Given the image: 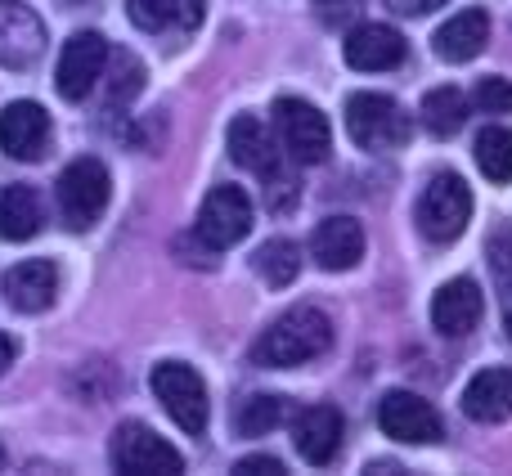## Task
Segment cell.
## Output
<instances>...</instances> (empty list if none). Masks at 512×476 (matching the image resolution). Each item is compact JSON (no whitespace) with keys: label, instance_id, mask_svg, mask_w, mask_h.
I'll return each mask as SVG.
<instances>
[{"label":"cell","instance_id":"6","mask_svg":"<svg viewBox=\"0 0 512 476\" xmlns=\"http://www.w3.org/2000/svg\"><path fill=\"white\" fill-rule=\"evenodd\" d=\"M54 194H59L63 225H68V230H90V225L104 216L113 185H108L104 162L77 158V162H68V167H63V176H59V185H54Z\"/></svg>","mask_w":512,"mask_h":476},{"label":"cell","instance_id":"24","mask_svg":"<svg viewBox=\"0 0 512 476\" xmlns=\"http://www.w3.org/2000/svg\"><path fill=\"white\" fill-rule=\"evenodd\" d=\"M477 167L486 180L495 185H508L512 180V126H486L477 135Z\"/></svg>","mask_w":512,"mask_h":476},{"label":"cell","instance_id":"28","mask_svg":"<svg viewBox=\"0 0 512 476\" xmlns=\"http://www.w3.org/2000/svg\"><path fill=\"white\" fill-rule=\"evenodd\" d=\"M472 104L481 113H512V81L508 77H481L472 90Z\"/></svg>","mask_w":512,"mask_h":476},{"label":"cell","instance_id":"21","mask_svg":"<svg viewBox=\"0 0 512 476\" xmlns=\"http://www.w3.org/2000/svg\"><path fill=\"white\" fill-rule=\"evenodd\" d=\"M463 414L472 423H504V418H512V369H481L463 387Z\"/></svg>","mask_w":512,"mask_h":476},{"label":"cell","instance_id":"4","mask_svg":"<svg viewBox=\"0 0 512 476\" xmlns=\"http://www.w3.org/2000/svg\"><path fill=\"white\" fill-rule=\"evenodd\" d=\"M418 230L432 243H454L472 221V189L454 171H436L427 189L418 194Z\"/></svg>","mask_w":512,"mask_h":476},{"label":"cell","instance_id":"13","mask_svg":"<svg viewBox=\"0 0 512 476\" xmlns=\"http://www.w3.org/2000/svg\"><path fill=\"white\" fill-rule=\"evenodd\" d=\"M0 149L14 162H36L50 149V113L32 99H14L0 113Z\"/></svg>","mask_w":512,"mask_h":476},{"label":"cell","instance_id":"33","mask_svg":"<svg viewBox=\"0 0 512 476\" xmlns=\"http://www.w3.org/2000/svg\"><path fill=\"white\" fill-rule=\"evenodd\" d=\"M9 364H14V342H9V337L0 333V373H5Z\"/></svg>","mask_w":512,"mask_h":476},{"label":"cell","instance_id":"32","mask_svg":"<svg viewBox=\"0 0 512 476\" xmlns=\"http://www.w3.org/2000/svg\"><path fill=\"white\" fill-rule=\"evenodd\" d=\"M450 5V0H387V9H396V14L405 18H418V14H432V9Z\"/></svg>","mask_w":512,"mask_h":476},{"label":"cell","instance_id":"31","mask_svg":"<svg viewBox=\"0 0 512 476\" xmlns=\"http://www.w3.org/2000/svg\"><path fill=\"white\" fill-rule=\"evenodd\" d=\"M495 274H499V288H504V324L512 337V261L508 256H495Z\"/></svg>","mask_w":512,"mask_h":476},{"label":"cell","instance_id":"20","mask_svg":"<svg viewBox=\"0 0 512 476\" xmlns=\"http://www.w3.org/2000/svg\"><path fill=\"white\" fill-rule=\"evenodd\" d=\"M486 41H490V14L486 9H463V14H454L450 23L436 27V36H432L436 54H441L445 63L477 59V54L486 50Z\"/></svg>","mask_w":512,"mask_h":476},{"label":"cell","instance_id":"5","mask_svg":"<svg viewBox=\"0 0 512 476\" xmlns=\"http://www.w3.org/2000/svg\"><path fill=\"white\" fill-rule=\"evenodd\" d=\"M346 131L360 149L369 153H391L405 149L409 140V117L400 113V104L391 95H378V90H360V95L346 99Z\"/></svg>","mask_w":512,"mask_h":476},{"label":"cell","instance_id":"22","mask_svg":"<svg viewBox=\"0 0 512 476\" xmlns=\"http://www.w3.org/2000/svg\"><path fill=\"white\" fill-rule=\"evenodd\" d=\"M41 198L32 185H5L0 189V238L23 243V238L41 234Z\"/></svg>","mask_w":512,"mask_h":476},{"label":"cell","instance_id":"18","mask_svg":"<svg viewBox=\"0 0 512 476\" xmlns=\"http://www.w3.org/2000/svg\"><path fill=\"white\" fill-rule=\"evenodd\" d=\"M126 14L149 36H189L207 14V0H126Z\"/></svg>","mask_w":512,"mask_h":476},{"label":"cell","instance_id":"9","mask_svg":"<svg viewBox=\"0 0 512 476\" xmlns=\"http://www.w3.org/2000/svg\"><path fill=\"white\" fill-rule=\"evenodd\" d=\"M252 230V203L248 194H243L239 185H216L212 194L203 198V207H198V243L207 247V252H225V247L243 243Z\"/></svg>","mask_w":512,"mask_h":476},{"label":"cell","instance_id":"3","mask_svg":"<svg viewBox=\"0 0 512 476\" xmlns=\"http://www.w3.org/2000/svg\"><path fill=\"white\" fill-rule=\"evenodd\" d=\"M274 140L301 167H315L328 158L333 149V131H328V117L319 113L310 99L297 95H279L274 99Z\"/></svg>","mask_w":512,"mask_h":476},{"label":"cell","instance_id":"30","mask_svg":"<svg viewBox=\"0 0 512 476\" xmlns=\"http://www.w3.org/2000/svg\"><path fill=\"white\" fill-rule=\"evenodd\" d=\"M234 472H239V476H283L288 468H283L274 454H252V459H239V463H234Z\"/></svg>","mask_w":512,"mask_h":476},{"label":"cell","instance_id":"26","mask_svg":"<svg viewBox=\"0 0 512 476\" xmlns=\"http://www.w3.org/2000/svg\"><path fill=\"white\" fill-rule=\"evenodd\" d=\"M252 261H256V274H261L270 288L292 283V279H297V270H301V252H297V243H292V238H270V243H265Z\"/></svg>","mask_w":512,"mask_h":476},{"label":"cell","instance_id":"27","mask_svg":"<svg viewBox=\"0 0 512 476\" xmlns=\"http://www.w3.org/2000/svg\"><path fill=\"white\" fill-rule=\"evenodd\" d=\"M104 77H108V99H113V104H126V99H135L144 90V68L131 59V54H113V50H108Z\"/></svg>","mask_w":512,"mask_h":476},{"label":"cell","instance_id":"34","mask_svg":"<svg viewBox=\"0 0 512 476\" xmlns=\"http://www.w3.org/2000/svg\"><path fill=\"white\" fill-rule=\"evenodd\" d=\"M495 256H508V261H512V238H504V243H495Z\"/></svg>","mask_w":512,"mask_h":476},{"label":"cell","instance_id":"35","mask_svg":"<svg viewBox=\"0 0 512 476\" xmlns=\"http://www.w3.org/2000/svg\"><path fill=\"white\" fill-rule=\"evenodd\" d=\"M68 5H90V0H68Z\"/></svg>","mask_w":512,"mask_h":476},{"label":"cell","instance_id":"25","mask_svg":"<svg viewBox=\"0 0 512 476\" xmlns=\"http://www.w3.org/2000/svg\"><path fill=\"white\" fill-rule=\"evenodd\" d=\"M288 418V400L283 396H248L239 409H234V432L239 436H265V432H274V427Z\"/></svg>","mask_w":512,"mask_h":476},{"label":"cell","instance_id":"1","mask_svg":"<svg viewBox=\"0 0 512 476\" xmlns=\"http://www.w3.org/2000/svg\"><path fill=\"white\" fill-rule=\"evenodd\" d=\"M333 346V319L319 306H292L283 319H274L252 346V364L261 369H297L310 364Z\"/></svg>","mask_w":512,"mask_h":476},{"label":"cell","instance_id":"10","mask_svg":"<svg viewBox=\"0 0 512 476\" xmlns=\"http://www.w3.org/2000/svg\"><path fill=\"white\" fill-rule=\"evenodd\" d=\"M378 427L400 445H436L445 436L441 414L414 391H387L378 405Z\"/></svg>","mask_w":512,"mask_h":476},{"label":"cell","instance_id":"29","mask_svg":"<svg viewBox=\"0 0 512 476\" xmlns=\"http://www.w3.org/2000/svg\"><path fill=\"white\" fill-rule=\"evenodd\" d=\"M360 9H364V0H319L315 18L324 27H351L355 18H360Z\"/></svg>","mask_w":512,"mask_h":476},{"label":"cell","instance_id":"36","mask_svg":"<svg viewBox=\"0 0 512 476\" xmlns=\"http://www.w3.org/2000/svg\"><path fill=\"white\" fill-rule=\"evenodd\" d=\"M0 463H5V445H0Z\"/></svg>","mask_w":512,"mask_h":476},{"label":"cell","instance_id":"23","mask_svg":"<svg viewBox=\"0 0 512 476\" xmlns=\"http://www.w3.org/2000/svg\"><path fill=\"white\" fill-rule=\"evenodd\" d=\"M423 122H427V131H432V135L450 140V135L463 131V122H468V99H463L454 86L427 90V95H423Z\"/></svg>","mask_w":512,"mask_h":476},{"label":"cell","instance_id":"15","mask_svg":"<svg viewBox=\"0 0 512 476\" xmlns=\"http://www.w3.org/2000/svg\"><path fill=\"white\" fill-rule=\"evenodd\" d=\"M342 436H346V427L333 405H310V409H301L297 423H292L297 454L310 468H328V463L337 459V450H342Z\"/></svg>","mask_w":512,"mask_h":476},{"label":"cell","instance_id":"14","mask_svg":"<svg viewBox=\"0 0 512 476\" xmlns=\"http://www.w3.org/2000/svg\"><path fill=\"white\" fill-rule=\"evenodd\" d=\"M405 54H409L405 36L387 23L351 27V36H346V45H342V59L351 63L355 72H391L405 63Z\"/></svg>","mask_w":512,"mask_h":476},{"label":"cell","instance_id":"2","mask_svg":"<svg viewBox=\"0 0 512 476\" xmlns=\"http://www.w3.org/2000/svg\"><path fill=\"white\" fill-rule=\"evenodd\" d=\"M225 144H230V158L239 162V167H248L265 180V194H270L265 203H270V212H283V207L297 203V180L283 171V149H279V140L265 131L261 117H252V113L234 117Z\"/></svg>","mask_w":512,"mask_h":476},{"label":"cell","instance_id":"19","mask_svg":"<svg viewBox=\"0 0 512 476\" xmlns=\"http://www.w3.org/2000/svg\"><path fill=\"white\" fill-rule=\"evenodd\" d=\"M310 252H315V261L324 265V270H351V265H360V256H364L360 221H351V216H328V221H319L315 234H310Z\"/></svg>","mask_w":512,"mask_h":476},{"label":"cell","instance_id":"16","mask_svg":"<svg viewBox=\"0 0 512 476\" xmlns=\"http://www.w3.org/2000/svg\"><path fill=\"white\" fill-rule=\"evenodd\" d=\"M5 301L18 310V315H41V310L54 306L59 297V265L54 261H18L14 270L0 283Z\"/></svg>","mask_w":512,"mask_h":476},{"label":"cell","instance_id":"12","mask_svg":"<svg viewBox=\"0 0 512 476\" xmlns=\"http://www.w3.org/2000/svg\"><path fill=\"white\" fill-rule=\"evenodd\" d=\"M108 63V41L99 32H77L59 54V95L63 99H86L99 86Z\"/></svg>","mask_w":512,"mask_h":476},{"label":"cell","instance_id":"11","mask_svg":"<svg viewBox=\"0 0 512 476\" xmlns=\"http://www.w3.org/2000/svg\"><path fill=\"white\" fill-rule=\"evenodd\" d=\"M45 54V23L23 0H0V68H32Z\"/></svg>","mask_w":512,"mask_h":476},{"label":"cell","instance_id":"17","mask_svg":"<svg viewBox=\"0 0 512 476\" xmlns=\"http://www.w3.org/2000/svg\"><path fill=\"white\" fill-rule=\"evenodd\" d=\"M481 315H486V301L472 279L441 283V292L432 297V324L441 337H468L481 324Z\"/></svg>","mask_w":512,"mask_h":476},{"label":"cell","instance_id":"7","mask_svg":"<svg viewBox=\"0 0 512 476\" xmlns=\"http://www.w3.org/2000/svg\"><path fill=\"white\" fill-rule=\"evenodd\" d=\"M108 454H113V468L126 476H180L185 472V454L171 441H162V436L144 423L117 427Z\"/></svg>","mask_w":512,"mask_h":476},{"label":"cell","instance_id":"8","mask_svg":"<svg viewBox=\"0 0 512 476\" xmlns=\"http://www.w3.org/2000/svg\"><path fill=\"white\" fill-rule=\"evenodd\" d=\"M153 396L162 400V409L176 418V427L185 436L207 432V387H203V378H198V369H189V364H180V360L158 364V369H153Z\"/></svg>","mask_w":512,"mask_h":476}]
</instances>
